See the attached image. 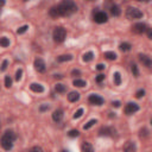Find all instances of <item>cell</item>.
I'll return each instance as SVG.
<instances>
[{"label": "cell", "instance_id": "obj_27", "mask_svg": "<svg viewBox=\"0 0 152 152\" xmlns=\"http://www.w3.org/2000/svg\"><path fill=\"white\" fill-rule=\"evenodd\" d=\"M86 85H87V83H86V81H83V80H75V81H74V86L80 87V88L85 87Z\"/></svg>", "mask_w": 152, "mask_h": 152}, {"label": "cell", "instance_id": "obj_23", "mask_svg": "<svg viewBox=\"0 0 152 152\" xmlns=\"http://www.w3.org/2000/svg\"><path fill=\"white\" fill-rule=\"evenodd\" d=\"M93 57H94V54L92 51H89V52L83 55V61H85V62H90V61L93 59Z\"/></svg>", "mask_w": 152, "mask_h": 152}, {"label": "cell", "instance_id": "obj_30", "mask_svg": "<svg viewBox=\"0 0 152 152\" xmlns=\"http://www.w3.org/2000/svg\"><path fill=\"white\" fill-rule=\"evenodd\" d=\"M12 86V78L10 77V76H6L5 77V87L6 88H10Z\"/></svg>", "mask_w": 152, "mask_h": 152}, {"label": "cell", "instance_id": "obj_20", "mask_svg": "<svg viewBox=\"0 0 152 152\" xmlns=\"http://www.w3.org/2000/svg\"><path fill=\"white\" fill-rule=\"evenodd\" d=\"M55 90H56L57 93H64L65 90H67V87L64 85H62V83H57L55 86Z\"/></svg>", "mask_w": 152, "mask_h": 152}, {"label": "cell", "instance_id": "obj_43", "mask_svg": "<svg viewBox=\"0 0 152 152\" xmlns=\"http://www.w3.org/2000/svg\"><path fill=\"white\" fill-rule=\"evenodd\" d=\"M5 5V0H0V6H3Z\"/></svg>", "mask_w": 152, "mask_h": 152}, {"label": "cell", "instance_id": "obj_19", "mask_svg": "<svg viewBox=\"0 0 152 152\" xmlns=\"http://www.w3.org/2000/svg\"><path fill=\"white\" fill-rule=\"evenodd\" d=\"M105 57L109 61H115L117 59V54L113 52V51H106L105 52Z\"/></svg>", "mask_w": 152, "mask_h": 152}, {"label": "cell", "instance_id": "obj_14", "mask_svg": "<svg viewBox=\"0 0 152 152\" xmlns=\"http://www.w3.org/2000/svg\"><path fill=\"white\" fill-rule=\"evenodd\" d=\"M78 99H80V94L77 92H72L68 95V100L70 101V102H76Z\"/></svg>", "mask_w": 152, "mask_h": 152}, {"label": "cell", "instance_id": "obj_2", "mask_svg": "<svg viewBox=\"0 0 152 152\" xmlns=\"http://www.w3.org/2000/svg\"><path fill=\"white\" fill-rule=\"evenodd\" d=\"M16 140V134L13 133V131H6L4 136L1 137L0 144H1L4 150H11L13 147V141Z\"/></svg>", "mask_w": 152, "mask_h": 152}, {"label": "cell", "instance_id": "obj_21", "mask_svg": "<svg viewBox=\"0 0 152 152\" xmlns=\"http://www.w3.org/2000/svg\"><path fill=\"white\" fill-rule=\"evenodd\" d=\"M119 48H120V50H121V51L127 52V51H130V50H131V48H132V46H131V44H130V43H121Z\"/></svg>", "mask_w": 152, "mask_h": 152}, {"label": "cell", "instance_id": "obj_35", "mask_svg": "<svg viewBox=\"0 0 152 152\" xmlns=\"http://www.w3.org/2000/svg\"><path fill=\"white\" fill-rule=\"evenodd\" d=\"M132 73H133L134 76H138V75H139V70H138V67H137L136 64L132 65Z\"/></svg>", "mask_w": 152, "mask_h": 152}, {"label": "cell", "instance_id": "obj_15", "mask_svg": "<svg viewBox=\"0 0 152 152\" xmlns=\"http://www.w3.org/2000/svg\"><path fill=\"white\" fill-rule=\"evenodd\" d=\"M49 14L51 16L52 18H57V17H61V14H59V11H58L57 6H54V7H51V8H50V11H49Z\"/></svg>", "mask_w": 152, "mask_h": 152}, {"label": "cell", "instance_id": "obj_3", "mask_svg": "<svg viewBox=\"0 0 152 152\" xmlns=\"http://www.w3.org/2000/svg\"><path fill=\"white\" fill-rule=\"evenodd\" d=\"M67 37V31L63 27H56L54 30V33H52V38L56 43H62L64 42V39Z\"/></svg>", "mask_w": 152, "mask_h": 152}, {"label": "cell", "instance_id": "obj_39", "mask_svg": "<svg viewBox=\"0 0 152 152\" xmlns=\"http://www.w3.org/2000/svg\"><path fill=\"white\" fill-rule=\"evenodd\" d=\"M120 101H113V102H112V106L113 107H115V108H118V107H120Z\"/></svg>", "mask_w": 152, "mask_h": 152}, {"label": "cell", "instance_id": "obj_11", "mask_svg": "<svg viewBox=\"0 0 152 152\" xmlns=\"http://www.w3.org/2000/svg\"><path fill=\"white\" fill-rule=\"evenodd\" d=\"M139 59H140V62L143 63L145 67H147V68H150V67L152 65V61H151V58H150L147 55L140 54V55H139Z\"/></svg>", "mask_w": 152, "mask_h": 152}, {"label": "cell", "instance_id": "obj_44", "mask_svg": "<svg viewBox=\"0 0 152 152\" xmlns=\"http://www.w3.org/2000/svg\"><path fill=\"white\" fill-rule=\"evenodd\" d=\"M55 78H58V80H61V78H62V76H61V75H55Z\"/></svg>", "mask_w": 152, "mask_h": 152}, {"label": "cell", "instance_id": "obj_40", "mask_svg": "<svg viewBox=\"0 0 152 152\" xmlns=\"http://www.w3.org/2000/svg\"><path fill=\"white\" fill-rule=\"evenodd\" d=\"M96 69H97V70H104V69H105V65H104V64H97V65H96Z\"/></svg>", "mask_w": 152, "mask_h": 152}, {"label": "cell", "instance_id": "obj_31", "mask_svg": "<svg viewBox=\"0 0 152 152\" xmlns=\"http://www.w3.org/2000/svg\"><path fill=\"white\" fill-rule=\"evenodd\" d=\"M82 114H83V109H82V108L77 109V110H76V113L74 114V119H78L80 117H82Z\"/></svg>", "mask_w": 152, "mask_h": 152}, {"label": "cell", "instance_id": "obj_12", "mask_svg": "<svg viewBox=\"0 0 152 152\" xmlns=\"http://www.w3.org/2000/svg\"><path fill=\"white\" fill-rule=\"evenodd\" d=\"M62 119H63V110L62 109H56L52 113V120L56 121V123H59Z\"/></svg>", "mask_w": 152, "mask_h": 152}, {"label": "cell", "instance_id": "obj_29", "mask_svg": "<svg viewBox=\"0 0 152 152\" xmlns=\"http://www.w3.org/2000/svg\"><path fill=\"white\" fill-rule=\"evenodd\" d=\"M27 29H29V26H27V25H24V26L19 27V29L17 30V33H18V35H23V33H25V32L27 31Z\"/></svg>", "mask_w": 152, "mask_h": 152}, {"label": "cell", "instance_id": "obj_13", "mask_svg": "<svg viewBox=\"0 0 152 152\" xmlns=\"http://www.w3.org/2000/svg\"><path fill=\"white\" fill-rule=\"evenodd\" d=\"M30 88H31L32 92H36V93H43L44 92L43 86L39 85V83H32L31 86H30Z\"/></svg>", "mask_w": 152, "mask_h": 152}, {"label": "cell", "instance_id": "obj_5", "mask_svg": "<svg viewBox=\"0 0 152 152\" xmlns=\"http://www.w3.org/2000/svg\"><path fill=\"white\" fill-rule=\"evenodd\" d=\"M138 110H139V106H138L137 104H134V102H130V104H127L126 107H125V113H126L127 115L133 114V113L138 112Z\"/></svg>", "mask_w": 152, "mask_h": 152}, {"label": "cell", "instance_id": "obj_28", "mask_svg": "<svg viewBox=\"0 0 152 152\" xmlns=\"http://www.w3.org/2000/svg\"><path fill=\"white\" fill-rule=\"evenodd\" d=\"M78 134H80V132L77 130H72V131H69V133H68V136L70 138H76V137H78Z\"/></svg>", "mask_w": 152, "mask_h": 152}, {"label": "cell", "instance_id": "obj_45", "mask_svg": "<svg viewBox=\"0 0 152 152\" xmlns=\"http://www.w3.org/2000/svg\"><path fill=\"white\" fill-rule=\"evenodd\" d=\"M88 1H93V0H88Z\"/></svg>", "mask_w": 152, "mask_h": 152}, {"label": "cell", "instance_id": "obj_32", "mask_svg": "<svg viewBox=\"0 0 152 152\" xmlns=\"http://www.w3.org/2000/svg\"><path fill=\"white\" fill-rule=\"evenodd\" d=\"M144 95H145V90L144 89H139L138 92H137V94H136V97L140 99V97H143Z\"/></svg>", "mask_w": 152, "mask_h": 152}, {"label": "cell", "instance_id": "obj_25", "mask_svg": "<svg viewBox=\"0 0 152 152\" xmlns=\"http://www.w3.org/2000/svg\"><path fill=\"white\" fill-rule=\"evenodd\" d=\"M113 76H114V85H115V86H119V85L121 83V75L117 72V73H114Z\"/></svg>", "mask_w": 152, "mask_h": 152}, {"label": "cell", "instance_id": "obj_26", "mask_svg": "<svg viewBox=\"0 0 152 152\" xmlns=\"http://www.w3.org/2000/svg\"><path fill=\"white\" fill-rule=\"evenodd\" d=\"M96 123H97V120L93 119V120H90V121H88V123H87V124H86V125L83 126V128H85V130H89L90 127H93V126H94V125H95Z\"/></svg>", "mask_w": 152, "mask_h": 152}, {"label": "cell", "instance_id": "obj_36", "mask_svg": "<svg viewBox=\"0 0 152 152\" xmlns=\"http://www.w3.org/2000/svg\"><path fill=\"white\" fill-rule=\"evenodd\" d=\"M96 82H99V83H101V82H102V81L105 80V75H102V74H99L97 76H96Z\"/></svg>", "mask_w": 152, "mask_h": 152}, {"label": "cell", "instance_id": "obj_1", "mask_svg": "<svg viewBox=\"0 0 152 152\" xmlns=\"http://www.w3.org/2000/svg\"><path fill=\"white\" fill-rule=\"evenodd\" d=\"M57 8L61 16H72L77 11V6L73 0H62L57 5Z\"/></svg>", "mask_w": 152, "mask_h": 152}, {"label": "cell", "instance_id": "obj_37", "mask_svg": "<svg viewBox=\"0 0 152 152\" xmlns=\"http://www.w3.org/2000/svg\"><path fill=\"white\" fill-rule=\"evenodd\" d=\"M50 107L48 106V105H42V106H40L39 107V110H40V112H45V110H48Z\"/></svg>", "mask_w": 152, "mask_h": 152}, {"label": "cell", "instance_id": "obj_8", "mask_svg": "<svg viewBox=\"0 0 152 152\" xmlns=\"http://www.w3.org/2000/svg\"><path fill=\"white\" fill-rule=\"evenodd\" d=\"M33 65H35V69L38 73H44L45 72V63H44V61L42 58H37L35 61Z\"/></svg>", "mask_w": 152, "mask_h": 152}, {"label": "cell", "instance_id": "obj_4", "mask_svg": "<svg viewBox=\"0 0 152 152\" xmlns=\"http://www.w3.org/2000/svg\"><path fill=\"white\" fill-rule=\"evenodd\" d=\"M126 17L128 19H139L143 17V12L136 7H128L126 11Z\"/></svg>", "mask_w": 152, "mask_h": 152}, {"label": "cell", "instance_id": "obj_18", "mask_svg": "<svg viewBox=\"0 0 152 152\" xmlns=\"http://www.w3.org/2000/svg\"><path fill=\"white\" fill-rule=\"evenodd\" d=\"M110 13H112L114 17H118V16H120L121 11H120L119 6H117V5H113L112 7H110Z\"/></svg>", "mask_w": 152, "mask_h": 152}, {"label": "cell", "instance_id": "obj_7", "mask_svg": "<svg viewBox=\"0 0 152 152\" xmlns=\"http://www.w3.org/2000/svg\"><path fill=\"white\" fill-rule=\"evenodd\" d=\"M88 101L92 105H95V106H101L104 104V99L101 97L100 95H96V94H92L89 96V99H88Z\"/></svg>", "mask_w": 152, "mask_h": 152}, {"label": "cell", "instance_id": "obj_46", "mask_svg": "<svg viewBox=\"0 0 152 152\" xmlns=\"http://www.w3.org/2000/svg\"><path fill=\"white\" fill-rule=\"evenodd\" d=\"M139 1H143V0H139Z\"/></svg>", "mask_w": 152, "mask_h": 152}, {"label": "cell", "instance_id": "obj_22", "mask_svg": "<svg viewBox=\"0 0 152 152\" xmlns=\"http://www.w3.org/2000/svg\"><path fill=\"white\" fill-rule=\"evenodd\" d=\"M57 59H58V62H68V61L73 59V56L72 55H62V56H59Z\"/></svg>", "mask_w": 152, "mask_h": 152}, {"label": "cell", "instance_id": "obj_38", "mask_svg": "<svg viewBox=\"0 0 152 152\" xmlns=\"http://www.w3.org/2000/svg\"><path fill=\"white\" fill-rule=\"evenodd\" d=\"M72 75L73 76H80L81 75V72H80V70H77V69H74L73 72H72Z\"/></svg>", "mask_w": 152, "mask_h": 152}, {"label": "cell", "instance_id": "obj_9", "mask_svg": "<svg viewBox=\"0 0 152 152\" xmlns=\"http://www.w3.org/2000/svg\"><path fill=\"white\" fill-rule=\"evenodd\" d=\"M146 25L144 24V23H137V24H134L133 25V27H132V31L134 32V33H138V35H140V33H144L145 31H146Z\"/></svg>", "mask_w": 152, "mask_h": 152}, {"label": "cell", "instance_id": "obj_41", "mask_svg": "<svg viewBox=\"0 0 152 152\" xmlns=\"http://www.w3.org/2000/svg\"><path fill=\"white\" fill-rule=\"evenodd\" d=\"M147 30V37L151 39L152 38V31H151V29H146Z\"/></svg>", "mask_w": 152, "mask_h": 152}, {"label": "cell", "instance_id": "obj_34", "mask_svg": "<svg viewBox=\"0 0 152 152\" xmlns=\"http://www.w3.org/2000/svg\"><path fill=\"white\" fill-rule=\"evenodd\" d=\"M7 65H8V61L5 59L4 62H3V64H1V68H0V70H1V72H5V70L7 69Z\"/></svg>", "mask_w": 152, "mask_h": 152}, {"label": "cell", "instance_id": "obj_42", "mask_svg": "<svg viewBox=\"0 0 152 152\" xmlns=\"http://www.w3.org/2000/svg\"><path fill=\"white\" fill-rule=\"evenodd\" d=\"M32 150H33V151H43V150H42V147H38V146L32 147Z\"/></svg>", "mask_w": 152, "mask_h": 152}, {"label": "cell", "instance_id": "obj_24", "mask_svg": "<svg viewBox=\"0 0 152 152\" xmlns=\"http://www.w3.org/2000/svg\"><path fill=\"white\" fill-rule=\"evenodd\" d=\"M0 45H1L3 48H7L10 45L8 38H6V37H1V38H0Z\"/></svg>", "mask_w": 152, "mask_h": 152}, {"label": "cell", "instance_id": "obj_33", "mask_svg": "<svg viewBox=\"0 0 152 152\" xmlns=\"http://www.w3.org/2000/svg\"><path fill=\"white\" fill-rule=\"evenodd\" d=\"M22 75H23V70H22V69L17 70V73H16V80L19 81L20 78H22Z\"/></svg>", "mask_w": 152, "mask_h": 152}, {"label": "cell", "instance_id": "obj_6", "mask_svg": "<svg viewBox=\"0 0 152 152\" xmlns=\"http://www.w3.org/2000/svg\"><path fill=\"white\" fill-rule=\"evenodd\" d=\"M94 20H95V23L97 24H104L106 23L107 20H108V17L105 12H96L94 14Z\"/></svg>", "mask_w": 152, "mask_h": 152}, {"label": "cell", "instance_id": "obj_16", "mask_svg": "<svg viewBox=\"0 0 152 152\" xmlns=\"http://www.w3.org/2000/svg\"><path fill=\"white\" fill-rule=\"evenodd\" d=\"M136 145L132 143V141H128V143L124 146V151H127V152H133V151H136Z\"/></svg>", "mask_w": 152, "mask_h": 152}, {"label": "cell", "instance_id": "obj_10", "mask_svg": "<svg viewBox=\"0 0 152 152\" xmlns=\"http://www.w3.org/2000/svg\"><path fill=\"white\" fill-rule=\"evenodd\" d=\"M115 133V130L112 127H102L99 131L100 136H113Z\"/></svg>", "mask_w": 152, "mask_h": 152}, {"label": "cell", "instance_id": "obj_17", "mask_svg": "<svg viewBox=\"0 0 152 152\" xmlns=\"http://www.w3.org/2000/svg\"><path fill=\"white\" fill-rule=\"evenodd\" d=\"M81 150H82L83 152H92L93 151V146L86 141V143H83L82 146H81Z\"/></svg>", "mask_w": 152, "mask_h": 152}, {"label": "cell", "instance_id": "obj_47", "mask_svg": "<svg viewBox=\"0 0 152 152\" xmlns=\"http://www.w3.org/2000/svg\"><path fill=\"white\" fill-rule=\"evenodd\" d=\"M25 1H26V0H25Z\"/></svg>", "mask_w": 152, "mask_h": 152}]
</instances>
